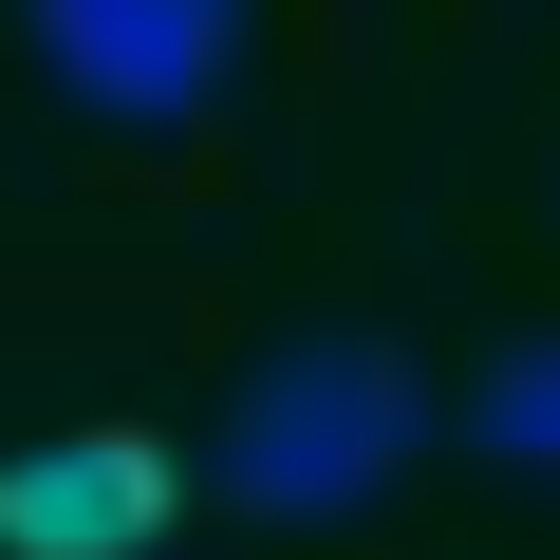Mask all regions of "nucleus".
I'll return each mask as SVG.
<instances>
[{"label":"nucleus","instance_id":"f257e3e1","mask_svg":"<svg viewBox=\"0 0 560 560\" xmlns=\"http://www.w3.org/2000/svg\"><path fill=\"white\" fill-rule=\"evenodd\" d=\"M448 430V393L393 355V337H280L243 393H224V430H206V486L243 504V523H355V504H393L411 486V448Z\"/></svg>","mask_w":560,"mask_h":560},{"label":"nucleus","instance_id":"f03ea898","mask_svg":"<svg viewBox=\"0 0 560 560\" xmlns=\"http://www.w3.org/2000/svg\"><path fill=\"white\" fill-rule=\"evenodd\" d=\"M20 38L75 113L113 131H187L224 75H243V0H20Z\"/></svg>","mask_w":560,"mask_h":560},{"label":"nucleus","instance_id":"7ed1b4c3","mask_svg":"<svg viewBox=\"0 0 560 560\" xmlns=\"http://www.w3.org/2000/svg\"><path fill=\"white\" fill-rule=\"evenodd\" d=\"M168 523H187V448L150 430L0 448V560H168Z\"/></svg>","mask_w":560,"mask_h":560},{"label":"nucleus","instance_id":"20e7f679","mask_svg":"<svg viewBox=\"0 0 560 560\" xmlns=\"http://www.w3.org/2000/svg\"><path fill=\"white\" fill-rule=\"evenodd\" d=\"M448 430H467L486 467H541V486H560V337H504V355H486V393H467Z\"/></svg>","mask_w":560,"mask_h":560}]
</instances>
